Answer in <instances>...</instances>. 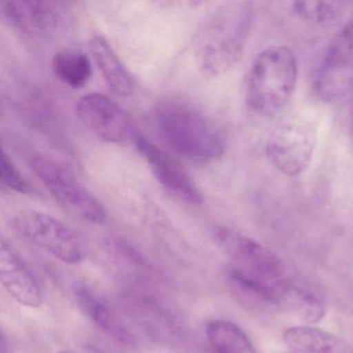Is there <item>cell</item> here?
<instances>
[{"mask_svg":"<svg viewBox=\"0 0 353 353\" xmlns=\"http://www.w3.org/2000/svg\"><path fill=\"white\" fill-rule=\"evenodd\" d=\"M154 119L167 144L177 154L196 164H212L226 152L222 128L191 99L165 96L154 105Z\"/></svg>","mask_w":353,"mask_h":353,"instance_id":"cell-1","label":"cell"},{"mask_svg":"<svg viewBox=\"0 0 353 353\" xmlns=\"http://www.w3.org/2000/svg\"><path fill=\"white\" fill-rule=\"evenodd\" d=\"M254 22L248 1H227L212 12L196 34L193 57L204 77L226 75L241 61Z\"/></svg>","mask_w":353,"mask_h":353,"instance_id":"cell-2","label":"cell"},{"mask_svg":"<svg viewBox=\"0 0 353 353\" xmlns=\"http://www.w3.org/2000/svg\"><path fill=\"white\" fill-rule=\"evenodd\" d=\"M299 63L292 49L274 45L258 53L250 67L245 84L248 111L259 119L282 112L294 94Z\"/></svg>","mask_w":353,"mask_h":353,"instance_id":"cell-3","label":"cell"},{"mask_svg":"<svg viewBox=\"0 0 353 353\" xmlns=\"http://www.w3.org/2000/svg\"><path fill=\"white\" fill-rule=\"evenodd\" d=\"M317 121L305 113L287 117L265 144L268 162L285 176H299L309 168L318 143Z\"/></svg>","mask_w":353,"mask_h":353,"instance_id":"cell-4","label":"cell"},{"mask_svg":"<svg viewBox=\"0 0 353 353\" xmlns=\"http://www.w3.org/2000/svg\"><path fill=\"white\" fill-rule=\"evenodd\" d=\"M28 165L53 199L70 214L90 224L105 222L104 206L69 169L40 154H32Z\"/></svg>","mask_w":353,"mask_h":353,"instance_id":"cell-5","label":"cell"},{"mask_svg":"<svg viewBox=\"0 0 353 353\" xmlns=\"http://www.w3.org/2000/svg\"><path fill=\"white\" fill-rule=\"evenodd\" d=\"M12 224L20 236L63 263L77 264L83 259V250L77 235L50 214L22 210L14 216Z\"/></svg>","mask_w":353,"mask_h":353,"instance_id":"cell-6","label":"cell"},{"mask_svg":"<svg viewBox=\"0 0 353 353\" xmlns=\"http://www.w3.org/2000/svg\"><path fill=\"white\" fill-rule=\"evenodd\" d=\"M314 92L324 103H336L353 92V20L330 41L316 71Z\"/></svg>","mask_w":353,"mask_h":353,"instance_id":"cell-7","label":"cell"},{"mask_svg":"<svg viewBox=\"0 0 353 353\" xmlns=\"http://www.w3.org/2000/svg\"><path fill=\"white\" fill-rule=\"evenodd\" d=\"M212 237L230 260L229 265L270 279H281L286 272L283 260L274 252L229 227L216 226Z\"/></svg>","mask_w":353,"mask_h":353,"instance_id":"cell-8","label":"cell"},{"mask_svg":"<svg viewBox=\"0 0 353 353\" xmlns=\"http://www.w3.org/2000/svg\"><path fill=\"white\" fill-rule=\"evenodd\" d=\"M76 113L90 132L107 143H133L137 135L127 112L105 94H88L82 97L76 105Z\"/></svg>","mask_w":353,"mask_h":353,"instance_id":"cell-9","label":"cell"},{"mask_svg":"<svg viewBox=\"0 0 353 353\" xmlns=\"http://www.w3.org/2000/svg\"><path fill=\"white\" fill-rule=\"evenodd\" d=\"M1 14L16 32L36 41L57 38L65 28L61 3L44 0H10L1 3Z\"/></svg>","mask_w":353,"mask_h":353,"instance_id":"cell-10","label":"cell"},{"mask_svg":"<svg viewBox=\"0 0 353 353\" xmlns=\"http://www.w3.org/2000/svg\"><path fill=\"white\" fill-rule=\"evenodd\" d=\"M140 156L145 161L161 185L179 201L190 205H200L203 195L190 176L183 165L170 152L139 134L133 142Z\"/></svg>","mask_w":353,"mask_h":353,"instance_id":"cell-11","label":"cell"},{"mask_svg":"<svg viewBox=\"0 0 353 353\" xmlns=\"http://www.w3.org/2000/svg\"><path fill=\"white\" fill-rule=\"evenodd\" d=\"M0 280L3 288L20 305L30 309H38L42 305V291L38 281L3 237L0 245Z\"/></svg>","mask_w":353,"mask_h":353,"instance_id":"cell-12","label":"cell"},{"mask_svg":"<svg viewBox=\"0 0 353 353\" xmlns=\"http://www.w3.org/2000/svg\"><path fill=\"white\" fill-rule=\"evenodd\" d=\"M88 46L109 90L121 98H130L135 92V81L110 43L104 37L94 34Z\"/></svg>","mask_w":353,"mask_h":353,"instance_id":"cell-13","label":"cell"},{"mask_svg":"<svg viewBox=\"0 0 353 353\" xmlns=\"http://www.w3.org/2000/svg\"><path fill=\"white\" fill-rule=\"evenodd\" d=\"M292 353H353L346 342L325 330L312 326H292L283 334Z\"/></svg>","mask_w":353,"mask_h":353,"instance_id":"cell-14","label":"cell"},{"mask_svg":"<svg viewBox=\"0 0 353 353\" xmlns=\"http://www.w3.org/2000/svg\"><path fill=\"white\" fill-rule=\"evenodd\" d=\"M75 295L82 311L98 327L121 344H135L134 334L94 293L90 292L88 288L80 287L76 290Z\"/></svg>","mask_w":353,"mask_h":353,"instance_id":"cell-15","label":"cell"},{"mask_svg":"<svg viewBox=\"0 0 353 353\" xmlns=\"http://www.w3.org/2000/svg\"><path fill=\"white\" fill-rule=\"evenodd\" d=\"M55 77L73 90H80L92 76V61L86 53L75 49H63L55 53L51 61Z\"/></svg>","mask_w":353,"mask_h":353,"instance_id":"cell-16","label":"cell"},{"mask_svg":"<svg viewBox=\"0 0 353 353\" xmlns=\"http://www.w3.org/2000/svg\"><path fill=\"white\" fill-rule=\"evenodd\" d=\"M284 309L294 312L309 323H317L325 314V303L313 287L288 279Z\"/></svg>","mask_w":353,"mask_h":353,"instance_id":"cell-17","label":"cell"},{"mask_svg":"<svg viewBox=\"0 0 353 353\" xmlns=\"http://www.w3.org/2000/svg\"><path fill=\"white\" fill-rule=\"evenodd\" d=\"M205 334L216 353H256L245 332L232 322L212 320L206 324Z\"/></svg>","mask_w":353,"mask_h":353,"instance_id":"cell-18","label":"cell"},{"mask_svg":"<svg viewBox=\"0 0 353 353\" xmlns=\"http://www.w3.org/2000/svg\"><path fill=\"white\" fill-rule=\"evenodd\" d=\"M291 11L301 21L323 24L334 21L341 13L340 3L332 1H294Z\"/></svg>","mask_w":353,"mask_h":353,"instance_id":"cell-19","label":"cell"},{"mask_svg":"<svg viewBox=\"0 0 353 353\" xmlns=\"http://www.w3.org/2000/svg\"><path fill=\"white\" fill-rule=\"evenodd\" d=\"M0 183L8 190H12L16 193L24 194V195L32 194L34 191L30 181L22 175L5 150H1Z\"/></svg>","mask_w":353,"mask_h":353,"instance_id":"cell-20","label":"cell"},{"mask_svg":"<svg viewBox=\"0 0 353 353\" xmlns=\"http://www.w3.org/2000/svg\"><path fill=\"white\" fill-rule=\"evenodd\" d=\"M12 346L10 344L9 339H7L6 334H1V353H11Z\"/></svg>","mask_w":353,"mask_h":353,"instance_id":"cell-21","label":"cell"},{"mask_svg":"<svg viewBox=\"0 0 353 353\" xmlns=\"http://www.w3.org/2000/svg\"><path fill=\"white\" fill-rule=\"evenodd\" d=\"M351 97H352V101H351V110H350V131L351 136H352L353 139V92L351 94Z\"/></svg>","mask_w":353,"mask_h":353,"instance_id":"cell-22","label":"cell"},{"mask_svg":"<svg viewBox=\"0 0 353 353\" xmlns=\"http://www.w3.org/2000/svg\"><path fill=\"white\" fill-rule=\"evenodd\" d=\"M59 353H71V352H68V351H61V352Z\"/></svg>","mask_w":353,"mask_h":353,"instance_id":"cell-23","label":"cell"},{"mask_svg":"<svg viewBox=\"0 0 353 353\" xmlns=\"http://www.w3.org/2000/svg\"><path fill=\"white\" fill-rule=\"evenodd\" d=\"M290 353H292V352H290Z\"/></svg>","mask_w":353,"mask_h":353,"instance_id":"cell-24","label":"cell"}]
</instances>
